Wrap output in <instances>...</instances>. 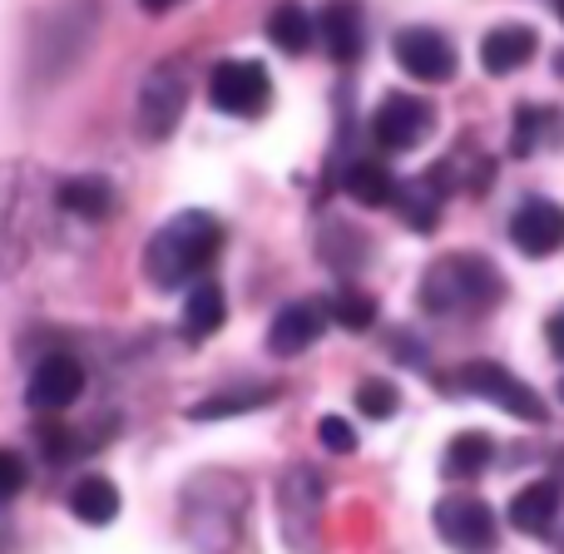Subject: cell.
<instances>
[{"label":"cell","instance_id":"cell-7","mask_svg":"<svg viewBox=\"0 0 564 554\" xmlns=\"http://www.w3.org/2000/svg\"><path fill=\"white\" fill-rule=\"evenodd\" d=\"M188 109V79L178 65H159L149 69L144 89H139V129H144L149 139H169L178 129V119H184Z\"/></svg>","mask_w":564,"mask_h":554},{"label":"cell","instance_id":"cell-26","mask_svg":"<svg viewBox=\"0 0 564 554\" xmlns=\"http://www.w3.org/2000/svg\"><path fill=\"white\" fill-rule=\"evenodd\" d=\"M397 406H401V391L391 387V381H361V387H357V411L367 421L397 416Z\"/></svg>","mask_w":564,"mask_h":554},{"label":"cell","instance_id":"cell-9","mask_svg":"<svg viewBox=\"0 0 564 554\" xmlns=\"http://www.w3.org/2000/svg\"><path fill=\"white\" fill-rule=\"evenodd\" d=\"M397 65L406 69L411 79H426V85H446L456 75V50L441 30H426V25H411L397 35Z\"/></svg>","mask_w":564,"mask_h":554},{"label":"cell","instance_id":"cell-15","mask_svg":"<svg viewBox=\"0 0 564 554\" xmlns=\"http://www.w3.org/2000/svg\"><path fill=\"white\" fill-rule=\"evenodd\" d=\"M535 50H540V40L530 25H496L480 40V65L490 75H516V69H525L535 59Z\"/></svg>","mask_w":564,"mask_h":554},{"label":"cell","instance_id":"cell-22","mask_svg":"<svg viewBox=\"0 0 564 554\" xmlns=\"http://www.w3.org/2000/svg\"><path fill=\"white\" fill-rule=\"evenodd\" d=\"M347 194L357 198V204H367V208H391L401 198V178L391 174L387 164H357L347 174Z\"/></svg>","mask_w":564,"mask_h":554},{"label":"cell","instance_id":"cell-11","mask_svg":"<svg viewBox=\"0 0 564 554\" xmlns=\"http://www.w3.org/2000/svg\"><path fill=\"white\" fill-rule=\"evenodd\" d=\"M510 238L525 258H550L564 243V208L550 204V198H530L510 218Z\"/></svg>","mask_w":564,"mask_h":554},{"label":"cell","instance_id":"cell-10","mask_svg":"<svg viewBox=\"0 0 564 554\" xmlns=\"http://www.w3.org/2000/svg\"><path fill=\"white\" fill-rule=\"evenodd\" d=\"M79 391H85V367H79V357H69V351H50V357H40L35 371H30L25 401L35 411H65V406L79 401Z\"/></svg>","mask_w":564,"mask_h":554},{"label":"cell","instance_id":"cell-33","mask_svg":"<svg viewBox=\"0 0 564 554\" xmlns=\"http://www.w3.org/2000/svg\"><path fill=\"white\" fill-rule=\"evenodd\" d=\"M555 10H560V20H564V0H555Z\"/></svg>","mask_w":564,"mask_h":554},{"label":"cell","instance_id":"cell-3","mask_svg":"<svg viewBox=\"0 0 564 554\" xmlns=\"http://www.w3.org/2000/svg\"><path fill=\"white\" fill-rule=\"evenodd\" d=\"M95 30H99V0H59V6L35 25V40H30L35 75L40 79L69 75V69L85 59Z\"/></svg>","mask_w":564,"mask_h":554},{"label":"cell","instance_id":"cell-17","mask_svg":"<svg viewBox=\"0 0 564 554\" xmlns=\"http://www.w3.org/2000/svg\"><path fill=\"white\" fill-rule=\"evenodd\" d=\"M224 317H228L224 287H218V282H198L184 302V322H178V327H184L188 341H208L218 327H224Z\"/></svg>","mask_w":564,"mask_h":554},{"label":"cell","instance_id":"cell-31","mask_svg":"<svg viewBox=\"0 0 564 554\" xmlns=\"http://www.w3.org/2000/svg\"><path fill=\"white\" fill-rule=\"evenodd\" d=\"M545 337H550V351L564 361V312H555V317L545 322Z\"/></svg>","mask_w":564,"mask_h":554},{"label":"cell","instance_id":"cell-27","mask_svg":"<svg viewBox=\"0 0 564 554\" xmlns=\"http://www.w3.org/2000/svg\"><path fill=\"white\" fill-rule=\"evenodd\" d=\"M317 441L332 450V456H351V450H357V431L347 426V416H322L317 421Z\"/></svg>","mask_w":564,"mask_h":554},{"label":"cell","instance_id":"cell-21","mask_svg":"<svg viewBox=\"0 0 564 554\" xmlns=\"http://www.w3.org/2000/svg\"><path fill=\"white\" fill-rule=\"evenodd\" d=\"M312 35H317V20H312L307 6H297V0H282L273 15H268V40H273L282 55H302V50L312 45Z\"/></svg>","mask_w":564,"mask_h":554},{"label":"cell","instance_id":"cell-23","mask_svg":"<svg viewBox=\"0 0 564 554\" xmlns=\"http://www.w3.org/2000/svg\"><path fill=\"white\" fill-rule=\"evenodd\" d=\"M273 401V387H253V391H224V397H208L198 406H188L194 421H218V416H243L253 406H268Z\"/></svg>","mask_w":564,"mask_h":554},{"label":"cell","instance_id":"cell-14","mask_svg":"<svg viewBox=\"0 0 564 554\" xmlns=\"http://www.w3.org/2000/svg\"><path fill=\"white\" fill-rule=\"evenodd\" d=\"M560 480H530L525 490H516V500H510V525L520 530V535H550L560 520Z\"/></svg>","mask_w":564,"mask_h":554},{"label":"cell","instance_id":"cell-13","mask_svg":"<svg viewBox=\"0 0 564 554\" xmlns=\"http://www.w3.org/2000/svg\"><path fill=\"white\" fill-rule=\"evenodd\" d=\"M317 35H322V45H327V55L337 59V65H351V59L361 55V45H367L361 6L357 0H332V6L322 10V20H317Z\"/></svg>","mask_w":564,"mask_h":554},{"label":"cell","instance_id":"cell-6","mask_svg":"<svg viewBox=\"0 0 564 554\" xmlns=\"http://www.w3.org/2000/svg\"><path fill=\"white\" fill-rule=\"evenodd\" d=\"M208 99L224 115L258 119L268 109V99H273V79H268V69L258 59H224L214 69V79H208Z\"/></svg>","mask_w":564,"mask_h":554},{"label":"cell","instance_id":"cell-34","mask_svg":"<svg viewBox=\"0 0 564 554\" xmlns=\"http://www.w3.org/2000/svg\"><path fill=\"white\" fill-rule=\"evenodd\" d=\"M560 397H564V381H560Z\"/></svg>","mask_w":564,"mask_h":554},{"label":"cell","instance_id":"cell-19","mask_svg":"<svg viewBox=\"0 0 564 554\" xmlns=\"http://www.w3.org/2000/svg\"><path fill=\"white\" fill-rule=\"evenodd\" d=\"M490 460H496V441H490L486 431H460V436H451L441 470H446L451 480H476Z\"/></svg>","mask_w":564,"mask_h":554},{"label":"cell","instance_id":"cell-30","mask_svg":"<svg viewBox=\"0 0 564 554\" xmlns=\"http://www.w3.org/2000/svg\"><path fill=\"white\" fill-rule=\"evenodd\" d=\"M540 124H545V109H535V105H520V119H516V154H530L535 149V134H540Z\"/></svg>","mask_w":564,"mask_h":554},{"label":"cell","instance_id":"cell-24","mask_svg":"<svg viewBox=\"0 0 564 554\" xmlns=\"http://www.w3.org/2000/svg\"><path fill=\"white\" fill-rule=\"evenodd\" d=\"M397 208L406 214V224L416 228V233H431V228H436V214H441V188H431L426 178H416V184H401Z\"/></svg>","mask_w":564,"mask_h":554},{"label":"cell","instance_id":"cell-25","mask_svg":"<svg viewBox=\"0 0 564 554\" xmlns=\"http://www.w3.org/2000/svg\"><path fill=\"white\" fill-rule=\"evenodd\" d=\"M332 322H337V327H347V332H367L371 322H377V302L367 297V292H337V297H332Z\"/></svg>","mask_w":564,"mask_h":554},{"label":"cell","instance_id":"cell-32","mask_svg":"<svg viewBox=\"0 0 564 554\" xmlns=\"http://www.w3.org/2000/svg\"><path fill=\"white\" fill-rule=\"evenodd\" d=\"M139 6H144V10H149V15H164V10H174V6H178V0H139Z\"/></svg>","mask_w":564,"mask_h":554},{"label":"cell","instance_id":"cell-29","mask_svg":"<svg viewBox=\"0 0 564 554\" xmlns=\"http://www.w3.org/2000/svg\"><path fill=\"white\" fill-rule=\"evenodd\" d=\"M20 490H25V460H20L15 450L0 446V506H6V500H15Z\"/></svg>","mask_w":564,"mask_h":554},{"label":"cell","instance_id":"cell-18","mask_svg":"<svg viewBox=\"0 0 564 554\" xmlns=\"http://www.w3.org/2000/svg\"><path fill=\"white\" fill-rule=\"evenodd\" d=\"M59 208L85 218V224H99V218L115 208V188H109V178H95V174L65 178V184H59Z\"/></svg>","mask_w":564,"mask_h":554},{"label":"cell","instance_id":"cell-5","mask_svg":"<svg viewBox=\"0 0 564 554\" xmlns=\"http://www.w3.org/2000/svg\"><path fill=\"white\" fill-rule=\"evenodd\" d=\"M436 535L446 540L456 554H496L500 525L496 510L476 496H446L436 506Z\"/></svg>","mask_w":564,"mask_h":554},{"label":"cell","instance_id":"cell-4","mask_svg":"<svg viewBox=\"0 0 564 554\" xmlns=\"http://www.w3.org/2000/svg\"><path fill=\"white\" fill-rule=\"evenodd\" d=\"M456 387L470 391V397H480V401H490V406L510 411V416L530 421V426H540V421L550 416L540 391L525 387V381H520L516 371H506L500 361H466V367L456 371Z\"/></svg>","mask_w":564,"mask_h":554},{"label":"cell","instance_id":"cell-8","mask_svg":"<svg viewBox=\"0 0 564 554\" xmlns=\"http://www.w3.org/2000/svg\"><path fill=\"white\" fill-rule=\"evenodd\" d=\"M431 134V105L416 95H387L377 105V119H371V139L387 154H406L421 139Z\"/></svg>","mask_w":564,"mask_h":554},{"label":"cell","instance_id":"cell-1","mask_svg":"<svg viewBox=\"0 0 564 554\" xmlns=\"http://www.w3.org/2000/svg\"><path fill=\"white\" fill-rule=\"evenodd\" d=\"M218 248H224L218 218L204 214V208H188V214L169 218L154 233V243H149V253H144V273L154 287H184L188 278L214 268Z\"/></svg>","mask_w":564,"mask_h":554},{"label":"cell","instance_id":"cell-2","mask_svg":"<svg viewBox=\"0 0 564 554\" xmlns=\"http://www.w3.org/2000/svg\"><path fill=\"white\" fill-rule=\"evenodd\" d=\"M506 297L496 263L480 253H451L421 278V307L436 317H460V312H490Z\"/></svg>","mask_w":564,"mask_h":554},{"label":"cell","instance_id":"cell-12","mask_svg":"<svg viewBox=\"0 0 564 554\" xmlns=\"http://www.w3.org/2000/svg\"><path fill=\"white\" fill-rule=\"evenodd\" d=\"M322 327H327V307L322 302H288L273 317V327H268V347L278 357H297V351H307L322 337Z\"/></svg>","mask_w":564,"mask_h":554},{"label":"cell","instance_id":"cell-16","mask_svg":"<svg viewBox=\"0 0 564 554\" xmlns=\"http://www.w3.org/2000/svg\"><path fill=\"white\" fill-rule=\"evenodd\" d=\"M317 510H322V480H317V470L292 466L288 480H282V525H288V540L297 550L307 545V535H302V515L317 525Z\"/></svg>","mask_w":564,"mask_h":554},{"label":"cell","instance_id":"cell-20","mask_svg":"<svg viewBox=\"0 0 564 554\" xmlns=\"http://www.w3.org/2000/svg\"><path fill=\"white\" fill-rule=\"evenodd\" d=\"M69 515L85 520V525H109L119 515V486L105 476H85L69 490Z\"/></svg>","mask_w":564,"mask_h":554},{"label":"cell","instance_id":"cell-28","mask_svg":"<svg viewBox=\"0 0 564 554\" xmlns=\"http://www.w3.org/2000/svg\"><path fill=\"white\" fill-rule=\"evenodd\" d=\"M40 446H45V456L59 460V466H65L69 456H79L75 431H69V426H55V421H45V426H40Z\"/></svg>","mask_w":564,"mask_h":554}]
</instances>
